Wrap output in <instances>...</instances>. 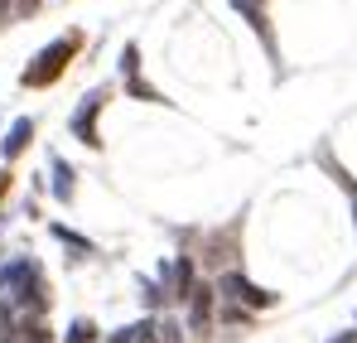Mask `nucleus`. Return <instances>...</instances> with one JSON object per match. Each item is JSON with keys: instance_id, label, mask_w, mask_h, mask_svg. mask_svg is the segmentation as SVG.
<instances>
[{"instance_id": "nucleus-13", "label": "nucleus", "mask_w": 357, "mask_h": 343, "mask_svg": "<svg viewBox=\"0 0 357 343\" xmlns=\"http://www.w3.org/2000/svg\"><path fill=\"white\" fill-rule=\"evenodd\" d=\"M328 343H357V329H348V334H338V339H328Z\"/></svg>"}, {"instance_id": "nucleus-4", "label": "nucleus", "mask_w": 357, "mask_h": 343, "mask_svg": "<svg viewBox=\"0 0 357 343\" xmlns=\"http://www.w3.org/2000/svg\"><path fill=\"white\" fill-rule=\"evenodd\" d=\"M218 295H227V300H246V305H256V309H266V305H275V300H280L275 290H256L241 271H227V276L218 281Z\"/></svg>"}, {"instance_id": "nucleus-6", "label": "nucleus", "mask_w": 357, "mask_h": 343, "mask_svg": "<svg viewBox=\"0 0 357 343\" xmlns=\"http://www.w3.org/2000/svg\"><path fill=\"white\" fill-rule=\"evenodd\" d=\"M121 78H126V87H130L140 102H165V97L140 78V49H135V44H126V54H121Z\"/></svg>"}, {"instance_id": "nucleus-14", "label": "nucleus", "mask_w": 357, "mask_h": 343, "mask_svg": "<svg viewBox=\"0 0 357 343\" xmlns=\"http://www.w3.org/2000/svg\"><path fill=\"white\" fill-rule=\"evenodd\" d=\"M5 189H10V174H0V194H5Z\"/></svg>"}, {"instance_id": "nucleus-9", "label": "nucleus", "mask_w": 357, "mask_h": 343, "mask_svg": "<svg viewBox=\"0 0 357 343\" xmlns=\"http://www.w3.org/2000/svg\"><path fill=\"white\" fill-rule=\"evenodd\" d=\"M54 198H59V203L73 198V170H68L63 160H54Z\"/></svg>"}, {"instance_id": "nucleus-8", "label": "nucleus", "mask_w": 357, "mask_h": 343, "mask_svg": "<svg viewBox=\"0 0 357 343\" xmlns=\"http://www.w3.org/2000/svg\"><path fill=\"white\" fill-rule=\"evenodd\" d=\"M29 136H34V121H29V116H20V121L5 131V140H0V155H5V160H15V155L29 145Z\"/></svg>"}, {"instance_id": "nucleus-10", "label": "nucleus", "mask_w": 357, "mask_h": 343, "mask_svg": "<svg viewBox=\"0 0 357 343\" xmlns=\"http://www.w3.org/2000/svg\"><path fill=\"white\" fill-rule=\"evenodd\" d=\"M97 334H92V319H77L73 329H68V343H92Z\"/></svg>"}, {"instance_id": "nucleus-11", "label": "nucleus", "mask_w": 357, "mask_h": 343, "mask_svg": "<svg viewBox=\"0 0 357 343\" xmlns=\"http://www.w3.org/2000/svg\"><path fill=\"white\" fill-rule=\"evenodd\" d=\"M333 179H338V184L348 189V198H353V228H357V179H353V174H343L338 165H333Z\"/></svg>"}, {"instance_id": "nucleus-1", "label": "nucleus", "mask_w": 357, "mask_h": 343, "mask_svg": "<svg viewBox=\"0 0 357 343\" xmlns=\"http://www.w3.org/2000/svg\"><path fill=\"white\" fill-rule=\"evenodd\" d=\"M0 295L20 309H44L49 295H44V276H39V261L20 256V261H5L0 266Z\"/></svg>"}, {"instance_id": "nucleus-3", "label": "nucleus", "mask_w": 357, "mask_h": 343, "mask_svg": "<svg viewBox=\"0 0 357 343\" xmlns=\"http://www.w3.org/2000/svg\"><path fill=\"white\" fill-rule=\"evenodd\" d=\"M107 107V87H97V92H87L82 102H77V112H73V136L82 140V145H102V136H97V112Z\"/></svg>"}, {"instance_id": "nucleus-12", "label": "nucleus", "mask_w": 357, "mask_h": 343, "mask_svg": "<svg viewBox=\"0 0 357 343\" xmlns=\"http://www.w3.org/2000/svg\"><path fill=\"white\" fill-rule=\"evenodd\" d=\"M160 343H178V324H160Z\"/></svg>"}, {"instance_id": "nucleus-7", "label": "nucleus", "mask_w": 357, "mask_h": 343, "mask_svg": "<svg viewBox=\"0 0 357 343\" xmlns=\"http://www.w3.org/2000/svg\"><path fill=\"white\" fill-rule=\"evenodd\" d=\"M208 319H213V290H208V286H193V295H188V329H193V334H203V329H208Z\"/></svg>"}, {"instance_id": "nucleus-2", "label": "nucleus", "mask_w": 357, "mask_h": 343, "mask_svg": "<svg viewBox=\"0 0 357 343\" xmlns=\"http://www.w3.org/2000/svg\"><path fill=\"white\" fill-rule=\"evenodd\" d=\"M73 54H77V34H63L49 49H39V58L24 68V87H49V82H59Z\"/></svg>"}, {"instance_id": "nucleus-5", "label": "nucleus", "mask_w": 357, "mask_h": 343, "mask_svg": "<svg viewBox=\"0 0 357 343\" xmlns=\"http://www.w3.org/2000/svg\"><path fill=\"white\" fill-rule=\"evenodd\" d=\"M232 10H237L241 20L261 34V44H266V54L280 58V49H275V39H271V15H266V0H232Z\"/></svg>"}]
</instances>
